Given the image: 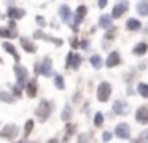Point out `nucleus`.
I'll use <instances>...</instances> for the list:
<instances>
[{
  "label": "nucleus",
  "mask_w": 148,
  "mask_h": 143,
  "mask_svg": "<svg viewBox=\"0 0 148 143\" xmlns=\"http://www.w3.org/2000/svg\"><path fill=\"white\" fill-rule=\"evenodd\" d=\"M26 92H27V95H29L30 99H34L37 95V79L34 78V79H30L29 83H27V86H26Z\"/></svg>",
  "instance_id": "obj_18"
},
{
  "label": "nucleus",
  "mask_w": 148,
  "mask_h": 143,
  "mask_svg": "<svg viewBox=\"0 0 148 143\" xmlns=\"http://www.w3.org/2000/svg\"><path fill=\"white\" fill-rule=\"evenodd\" d=\"M34 38H42V40H46V41H51V43H54L56 46H62V43H64V41H62L61 38H54V37H49V35L43 34L42 30H37L35 34H34Z\"/></svg>",
  "instance_id": "obj_12"
},
{
  "label": "nucleus",
  "mask_w": 148,
  "mask_h": 143,
  "mask_svg": "<svg viewBox=\"0 0 148 143\" xmlns=\"http://www.w3.org/2000/svg\"><path fill=\"white\" fill-rule=\"evenodd\" d=\"M138 140H148V129L143 130V133L140 135V138H138Z\"/></svg>",
  "instance_id": "obj_37"
},
{
  "label": "nucleus",
  "mask_w": 148,
  "mask_h": 143,
  "mask_svg": "<svg viewBox=\"0 0 148 143\" xmlns=\"http://www.w3.org/2000/svg\"><path fill=\"white\" fill-rule=\"evenodd\" d=\"M21 88H23V86H19V84L13 86V94H14V97H21V95H23V91H21Z\"/></svg>",
  "instance_id": "obj_32"
},
{
  "label": "nucleus",
  "mask_w": 148,
  "mask_h": 143,
  "mask_svg": "<svg viewBox=\"0 0 148 143\" xmlns=\"http://www.w3.org/2000/svg\"><path fill=\"white\" fill-rule=\"evenodd\" d=\"M132 51H134V54H135V56H143V54L148 51V44L145 43V41H140V43H137V44H135V46H134V49H132Z\"/></svg>",
  "instance_id": "obj_20"
},
{
  "label": "nucleus",
  "mask_w": 148,
  "mask_h": 143,
  "mask_svg": "<svg viewBox=\"0 0 148 143\" xmlns=\"http://www.w3.org/2000/svg\"><path fill=\"white\" fill-rule=\"evenodd\" d=\"M51 111H53V103L51 102L42 100L40 105L37 107V110H35V114H37V118H38L40 121H46L49 118V114H51Z\"/></svg>",
  "instance_id": "obj_1"
},
{
  "label": "nucleus",
  "mask_w": 148,
  "mask_h": 143,
  "mask_svg": "<svg viewBox=\"0 0 148 143\" xmlns=\"http://www.w3.org/2000/svg\"><path fill=\"white\" fill-rule=\"evenodd\" d=\"M137 92L143 99H148V84H145V83H138L137 84Z\"/></svg>",
  "instance_id": "obj_26"
},
{
  "label": "nucleus",
  "mask_w": 148,
  "mask_h": 143,
  "mask_svg": "<svg viewBox=\"0 0 148 143\" xmlns=\"http://www.w3.org/2000/svg\"><path fill=\"white\" fill-rule=\"evenodd\" d=\"M75 130H77V126H75V124H67V127H65V137H64L65 142L70 138V135H73Z\"/></svg>",
  "instance_id": "obj_27"
},
{
  "label": "nucleus",
  "mask_w": 148,
  "mask_h": 143,
  "mask_svg": "<svg viewBox=\"0 0 148 143\" xmlns=\"http://www.w3.org/2000/svg\"><path fill=\"white\" fill-rule=\"evenodd\" d=\"M19 132V127L16 124H8L3 127V130L0 132V138H8V140H14Z\"/></svg>",
  "instance_id": "obj_7"
},
{
  "label": "nucleus",
  "mask_w": 148,
  "mask_h": 143,
  "mask_svg": "<svg viewBox=\"0 0 148 143\" xmlns=\"http://www.w3.org/2000/svg\"><path fill=\"white\" fill-rule=\"evenodd\" d=\"M0 100H2V102H5V103H14L16 97H14V95H11L10 92L0 91Z\"/></svg>",
  "instance_id": "obj_25"
},
{
  "label": "nucleus",
  "mask_w": 148,
  "mask_h": 143,
  "mask_svg": "<svg viewBox=\"0 0 148 143\" xmlns=\"http://www.w3.org/2000/svg\"><path fill=\"white\" fill-rule=\"evenodd\" d=\"M0 64H2V59H0Z\"/></svg>",
  "instance_id": "obj_40"
},
{
  "label": "nucleus",
  "mask_w": 148,
  "mask_h": 143,
  "mask_svg": "<svg viewBox=\"0 0 148 143\" xmlns=\"http://www.w3.org/2000/svg\"><path fill=\"white\" fill-rule=\"evenodd\" d=\"M110 95H112V84L107 81H102L97 88V100L103 103L110 99Z\"/></svg>",
  "instance_id": "obj_3"
},
{
  "label": "nucleus",
  "mask_w": 148,
  "mask_h": 143,
  "mask_svg": "<svg viewBox=\"0 0 148 143\" xmlns=\"http://www.w3.org/2000/svg\"><path fill=\"white\" fill-rule=\"evenodd\" d=\"M127 8H129V2H127V0H116L115 6H113V10H112L113 19L121 18V16L127 11Z\"/></svg>",
  "instance_id": "obj_4"
},
{
  "label": "nucleus",
  "mask_w": 148,
  "mask_h": 143,
  "mask_svg": "<svg viewBox=\"0 0 148 143\" xmlns=\"http://www.w3.org/2000/svg\"><path fill=\"white\" fill-rule=\"evenodd\" d=\"M14 75H16L18 84L24 86V84H26V81H27V76H29V72H27V68L24 65L16 64V65H14Z\"/></svg>",
  "instance_id": "obj_8"
},
{
  "label": "nucleus",
  "mask_w": 148,
  "mask_h": 143,
  "mask_svg": "<svg viewBox=\"0 0 148 143\" xmlns=\"http://www.w3.org/2000/svg\"><path fill=\"white\" fill-rule=\"evenodd\" d=\"M54 86H56V88H58V89H61V91H62V89L65 88L64 78H62L61 75H56V76H54Z\"/></svg>",
  "instance_id": "obj_28"
},
{
  "label": "nucleus",
  "mask_w": 148,
  "mask_h": 143,
  "mask_svg": "<svg viewBox=\"0 0 148 143\" xmlns=\"http://www.w3.org/2000/svg\"><path fill=\"white\" fill-rule=\"evenodd\" d=\"M89 62H91V65H92L96 70L102 68V65H103V60H102V57H100L99 54H92V56L89 57Z\"/></svg>",
  "instance_id": "obj_22"
},
{
  "label": "nucleus",
  "mask_w": 148,
  "mask_h": 143,
  "mask_svg": "<svg viewBox=\"0 0 148 143\" xmlns=\"http://www.w3.org/2000/svg\"><path fill=\"white\" fill-rule=\"evenodd\" d=\"M88 43H89V41H88V40H83V41H81V43H80V46L83 48V49H88V46H89V44H88Z\"/></svg>",
  "instance_id": "obj_38"
},
{
  "label": "nucleus",
  "mask_w": 148,
  "mask_h": 143,
  "mask_svg": "<svg viewBox=\"0 0 148 143\" xmlns=\"http://www.w3.org/2000/svg\"><path fill=\"white\" fill-rule=\"evenodd\" d=\"M137 13L140 16H148V0H140L137 3Z\"/></svg>",
  "instance_id": "obj_23"
},
{
  "label": "nucleus",
  "mask_w": 148,
  "mask_h": 143,
  "mask_svg": "<svg viewBox=\"0 0 148 143\" xmlns=\"http://www.w3.org/2000/svg\"><path fill=\"white\" fill-rule=\"evenodd\" d=\"M59 16H61L62 22H70V19H72V11H70V8H69L67 5H62L61 8H59Z\"/></svg>",
  "instance_id": "obj_16"
},
{
  "label": "nucleus",
  "mask_w": 148,
  "mask_h": 143,
  "mask_svg": "<svg viewBox=\"0 0 148 143\" xmlns=\"http://www.w3.org/2000/svg\"><path fill=\"white\" fill-rule=\"evenodd\" d=\"M3 49L7 51V53H10L11 56L14 57V60H16V62H19L21 56H19V54H18L16 48H14V46H13V44H11V43H8V41H7V43H3Z\"/></svg>",
  "instance_id": "obj_21"
},
{
  "label": "nucleus",
  "mask_w": 148,
  "mask_h": 143,
  "mask_svg": "<svg viewBox=\"0 0 148 143\" xmlns=\"http://www.w3.org/2000/svg\"><path fill=\"white\" fill-rule=\"evenodd\" d=\"M107 3H108V0H99V2H97V6H99L100 10H103L107 6Z\"/></svg>",
  "instance_id": "obj_35"
},
{
  "label": "nucleus",
  "mask_w": 148,
  "mask_h": 143,
  "mask_svg": "<svg viewBox=\"0 0 148 143\" xmlns=\"http://www.w3.org/2000/svg\"><path fill=\"white\" fill-rule=\"evenodd\" d=\"M32 129H34V121L29 119L26 122V126H24V133H26V135H29V133L32 132Z\"/></svg>",
  "instance_id": "obj_31"
},
{
  "label": "nucleus",
  "mask_w": 148,
  "mask_h": 143,
  "mask_svg": "<svg viewBox=\"0 0 148 143\" xmlns=\"http://www.w3.org/2000/svg\"><path fill=\"white\" fill-rule=\"evenodd\" d=\"M70 118H72V108L69 107V105H65L64 111H62V114H61V119H64V121H69Z\"/></svg>",
  "instance_id": "obj_29"
},
{
  "label": "nucleus",
  "mask_w": 148,
  "mask_h": 143,
  "mask_svg": "<svg viewBox=\"0 0 148 143\" xmlns=\"http://www.w3.org/2000/svg\"><path fill=\"white\" fill-rule=\"evenodd\" d=\"M86 13H88V8L84 5H80L77 8V13H75V16H73V24H72V27H73V30H77V25L78 24H81L83 22V19H84V16H86Z\"/></svg>",
  "instance_id": "obj_10"
},
{
  "label": "nucleus",
  "mask_w": 148,
  "mask_h": 143,
  "mask_svg": "<svg viewBox=\"0 0 148 143\" xmlns=\"http://www.w3.org/2000/svg\"><path fill=\"white\" fill-rule=\"evenodd\" d=\"M115 133H116V137H119V138H124V140L131 138V126L126 124V122L118 124V126L115 127Z\"/></svg>",
  "instance_id": "obj_9"
},
{
  "label": "nucleus",
  "mask_w": 148,
  "mask_h": 143,
  "mask_svg": "<svg viewBox=\"0 0 148 143\" xmlns=\"http://www.w3.org/2000/svg\"><path fill=\"white\" fill-rule=\"evenodd\" d=\"M102 140H103V142H110V140H112V133H110V132H103L102 133Z\"/></svg>",
  "instance_id": "obj_33"
},
{
  "label": "nucleus",
  "mask_w": 148,
  "mask_h": 143,
  "mask_svg": "<svg viewBox=\"0 0 148 143\" xmlns=\"http://www.w3.org/2000/svg\"><path fill=\"white\" fill-rule=\"evenodd\" d=\"M135 121L138 124H148V108L147 107H140L135 111Z\"/></svg>",
  "instance_id": "obj_11"
},
{
  "label": "nucleus",
  "mask_w": 148,
  "mask_h": 143,
  "mask_svg": "<svg viewBox=\"0 0 148 143\" xmlns=\"http://www.w3.org/2000/svg\"><path fill=\"white\" fill-rule=\"evenodd\" d=\"M88 140H89V137H88V135H80V137H78V142H88Z\"/></svg>",
  "instance_id": "obj_39"
},
{
  "label": "nucleus",
  "mask_w": 148,
  "mask_h": 143,
  "mask_svg": "<svg viewBox=\"0 0 148 143\" xmlns=\"http://www.w3.org/2000/svg\"><path fill=\"white\" fill-rule=\"evenodd\" d=\"M112 110H113V113L119 114V116H126V114L131 111V107H129V103L124 100H115Z\"/></svg>",
  "instance_id": "obj_6"
},
{
  "label": "nucleus",
  "mask_w": 148,
  "mask_h": 143,
  "mask_svg": "<svg viewBox=\"0 0 148 143\" xmlns=\"http://www.w3.org/2000/svg\"><path fill=\"white\" fill-rule=\"evenodd\" d=\"M70 44H72V48H78V46H80V41H78L75 37H72L70 38Z\"/></svg>",
  "instance_id": "obj_34"
},
{
  "label": "nucleus",
  "mask_w": 148,
  "mask_h": 143,
  "mask_svg": "<svg viewBox=\"0 0 148 143\" xmlns=\"http://www.w3.org/2000/svg\"><path fill=\"white\" fill-rule=\"evenodd\" d=\"M37 22H38V25H42V27L46 25V21L43 19V16H37Z\"/></svg>",
  "instance_id": "obj_36"
},
{
  "label": "nucleus",
  "mask_w": 148,
  "mask_h": 143,
  "mask_svg": "<svg viewBox=\"0 0 148 143\" xmlns=\"http://www.w3.org/2000/svg\"><path fill=\"white\" fill-rule=\"evenodd\" d=\"M0 37H3V38H16L18 34H16V30H14V29H5V27H2V29H0Z\"/></svg>",
  "instance_id": "obj_24"
},
{
  "label": "nucleus",
  "mask_w": 148,
  "mask_h": 143,
  "mask_svg": "<svg viewBox=\"0 0 148 143\" xmlns=\"http://www.w3.org/2000/svg\"><path fill=\"white\" fill-rule=\"evenodd\" d=\"M35 75H43V76L53 75V60L49 57H45L42 64H35Z\"/></svg>",
  "instance_id": "obj_2"
},
{
  "label": "nucleus",
  "mask_w": 148,
  "mask_h": 143,
  "mask_svg": "<svg viewBox=\"0 0 148 143\" xmlns=\"http://www.w3.org/2000/svg\"><path fill=\"white\" fill-rule=\"evenodd\" d=\"M21 46H23V49L26 51V53H30V54H34L37 51V46L29 40V38H26V37L21 38Z\"/></svg>",
  "instance_id": "obj_15"
},
{
  "label": "nucleus",
  "mask_w": 148,
  "mask_h": 143,
  "mask_svg": "<svg viewBox=\"0 0 148 143\" xmlns=\"http://www.w3.org/2000/svg\"><path fill=\"white\" fill-rule=\"evenodd\" d=\"M7 14L10 19H21L26 16V11L21 8H14V6H10V8L7 10Z\"/></svg>",
  "instance_id": "obj_14"
},
{
  "label": "nucleus",
  "mask_w": 148,
  "mask_h": 143,
  "mask_svg": "<svg viewBox=\"0 0 148 143\" xmlns=\"http://www.w3.org/2000/svg\"><path fill=\"white\" fill-rule=\"evenodd\" d=\"M119 62H121L119 53L118 51H112V53L108 54V57H107V60H105V65L108 67V68H112V67H116Z\"/></svg>",
  "instance_id": "obj_13"
},
{
  "label": "nucleus",
  "mask_w": 148,
  "mask_h": 143,
  "mask_svg": "<svg viewBox=\"0 0 148 143\" xmlns=\"http://www.w3.org/2000/svg\"><path fill=\"white\" fill-rule=\"evenodd\" d=\"M94 124H96L97 127H100L103 124V114L100 113V111H97V113L94 114Z\"/></svg>",
  "instance_id": "obj_30"
},
{
  "label": "nucleus",
  "mask_w": 148,
  "mask_h": 143,
  "mask_svg": "<svg viewBox=\"0 0 148 143\" xmlns=\"http://www.w3.org/2000/svg\"><path fill=\"white\" fill-rule=\"evenodd\" d=\"M126 27H127V30H132V32L140 30V29H142V22L137 21V19H134V18H129L127 22H126Z\"/></svg>",
  "instance_id": "obj_19"
},
{
  "label": "nucleus",
  "mask_w": 148,
  "mask_h": 143,
  "mask_svg": "<svg viewBox=\"0 0 148 143\" xmlns=\"http://www.w3.org/2000/svg\"><path fill=\"white\" fill-rule=\"evenodd\" d=\"M80 65H81V56L77 53H73V51H70V53L67 54L65 67H67V68H72V70H77V68H80Z\"/></svg>",
  "instance_id": "obj_5"
},
{
  "label": "nucleus",
  "mask_w": 148,
  "mask_h": 143,
  "mask_svg": "<svg viewBox=\"0 0 148 143\" xmlns=\"http://www.w3.org/2000/svg\"><path fill=\"white\" fill-rule=\"evenodd\" d=\"M112 22H113V16H108V14H100L99 16V25L102 29H110L112 27Z\"/></svg>",
  "instance_id": "obj_17"
}]
</instances>
